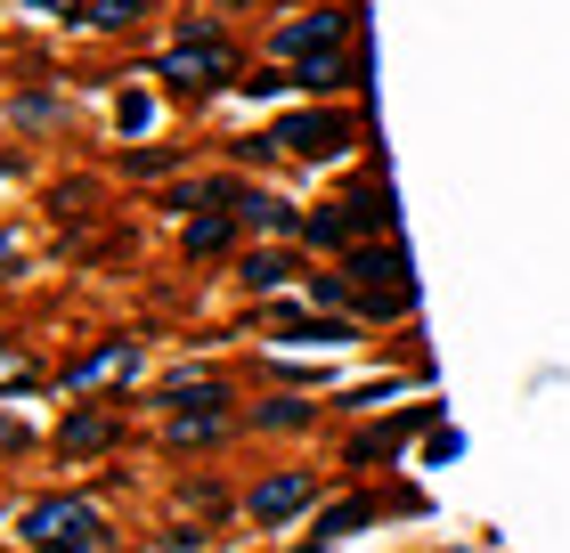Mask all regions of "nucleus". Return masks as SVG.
Here are the masks:
<instances>
[{"label":"nucleus","instance_id":"f257e3e1","mask_svg":"<svg viewBox=\"0 0 570 553\" xmlns=\"http://www.w3.org/2000/svg\"><path fill=\"white\" fill-rule=\"evenodd\" d=\"M17 537L41 553H107V521H98L90 496H41V505H24Z\"/></svg>","mask_w":570,"mask_h":553},{"label":"nucleus","instance_id":"39448f33","mask_svg":"<svg viewBox=\"0 0 570 553\" xmlns=\"http://www.w3.org/2000/svg\"><path fill=\"white\" fill-rule=\"evenodd\" d=\"M220 432H228V407H196V415H179V424H171L179 447H204V440H220Z\"/></svg>","mask_w":570,"mask_h":553},{"label":"nucleus","instance_id":"1a4fd4ad","mask_svg":"<svg viewBox=\"0 0 570 553\" xmlns=\"http://www.w3.org/2000/svg\"><path fill=\"white\" fill-rule=\"evenodd\" d=\"M41 366H33V350H17V342H0V391H24Z\"/></svg>","mask_w":570,"mask_h":553},{"label":"nucleus","instance_id":"7ed1b4c3","mask_svg":"<svg viewBox=\"0 0 570 553\" xmlns=\"http://www.w3.org/2000/svg\"><path fill=\"white\" fill-rule=\"evenodd\" d=\"M343 139H351L343 115H294V122L277 130V147H294V155H334Z\"/></svg>","mask_w":570,"mask_h":553},{"label":"nucleus","instance_id":"9d476101","mask_svg":"<svg viewBox=\"0 0 570 553\" xmlns=\"http://www.w3.org/2000/svg\"><path fill=\"white\" fill-rule=\"evenodd\" d=\"M90 447H107V415H73L66 424V456H90Z\"/></svg>","mask_w":570,"mask_h":553},{"label":"nucleus","instance_id":"ddd939ff","mask_svg":"<svg viewBox=\"0 0 570 553\" xmlns=\"http://www.w3.org/2000/svg\"><path fill=\"white\" fill-rule=\"evenodd\" d=\"M0 447H24V432H17V424H0Z\"/></svg>","mask_w":570,"mask_h":553},{"label":"nucleus","instance_id":"f03ea898","mask_svg":"<svg viewBox=\"0 0 570 553\" xmlns=\"http://www.w3.org/2000/svg\"><path fill=\"white\" fill-rule=\"evenodd\" d=\"M309 496H318V488H309V472H277V481L253 488V521H294Z\"/></svg>","mask_w":570,"mask_h":553},{"label":"nucleus","instance_id":"6e6552de","mask_svg":"<svg viewBox=\"0 0 570 553\" xmlns=\"http://www.w3.org/2000/svg\"><path fill=\"white\" fill-rule=\"evenodd\" d=\"M294 82H302V90H334V82H351V66H343V58H302Z\"/></svg>","mask_w":570,"mask_h":553},{"label":"nucleus","instance_id":"f8f14e48","mask_svg":"<svg viewBox=\"0 0 570 553\" xmlns=\"http://www.w3.org/2000/svg\"><path fill=\"white\" fill-rule=\"evenodd\" d=\"M285 277H294V269H285V253H253L245 260V285H285Z\"/></svg>","mask_w":570,"mask_h":553},{"label":"nucleus","instance_id":"20e7f679","mask_svg":"<svg viewBox=\"0 0 570 553\" xmlns=\"http://www.w3.org/2000/svg\"><path fill=\"white\" fill-rule=\"evenodd\" d=\"M334 33H343V17H334V9H318V17L285 24V33H277V49H285V58H294V49H318V58H326V41H334Z\"/></svg>","mask_w":570,"mask_h":553},{"label":"nucleus","instance_id":"423d86ee","mask_svg":"<svg viewBox=\"0 0 570 553\" xmlns=\"http://www.w3.org/2000/svg\"><path fill=\"white\" fill-rule=\"evenodd\" d=\"M164 73H171V82H179V90H213V82H220V73H228V58H171Z\"/></svg>","mask_w":570,"mask_h":553},{"label":"nucleus","instance_id":"4468645a","mask_svg":"<svg viewBox=\"0 0 570 553\" xmlns=\"http://www.w3.org/2000/svg\"><path fill=\"white\" fill-rule=\"evenodd\" d=\"M9 253H17V236H0V260H9Z\"/></svg>","mask_w":570,"mask_h":553},{"label":"nucleus","instance_id":"9b49d317","mask_svg":"<svg viewBox=\"0 0 570 553\" xmlns=\"http://www.w3.org/2000/svg\"><path fill=\"white\" fill-rule=\"evenodd\" d=\"M228 236H237V220H196V236H188V253H196V260H213V253L228 245Z\"/></svg>","mask_w":570,"mask_h":553},{"label":"nucleus","instance_id":"0eeeda50","mask_svg":"<svg viewBox=\"0 0 570 553\" xmlns=\"http://www.w3.org/2000/svg\"><path fill=\"white\" fill-rule=\"evenodd\" d=\"M122 366H131V350H122V342H115V350H98V358H82V366H73L66 383H73V391H90L98 375H122Z\"/></svg>","mask_w":570,"mask_h":553}]
</instances>
